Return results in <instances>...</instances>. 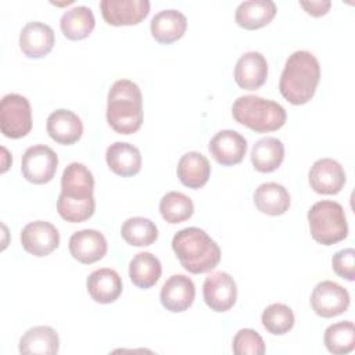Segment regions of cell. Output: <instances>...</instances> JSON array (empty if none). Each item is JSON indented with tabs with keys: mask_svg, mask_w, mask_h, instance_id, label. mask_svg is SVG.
<instances>
[{
	"mask_svg": "<svg viewBox=\"0 0 355 355\" xmlns=\"http://www.w3.org/2000/svg\"><path fill=\"white\" fill-rule=\"evenodd\" d=\"M319 79L320 65L316 57L306 50H298L286 61L279 90L288 103L302 105L313 97Z\"/></svg>",
	"mask_w": 355,
	"mask_h": 355,
	"instance_id": "obj_1",
	"label": "cell"
},
{
	"mask_svg": "<svg viewBox=\"0 0 355 355\" xmlns=\"http://www.w3.org/2000/svg\"><path fill=\"white\" fill-rule=\"evenodd\" d=\"M107 122L121 135H132L143 123V96L129 79L112 83L107 96Z\"/></svg>",
	"mask_w": 355,
	"mask_h": 355,
	"instance_id": "obj_2",
	"label": "cell"
},
{
	"mask_svg": "<svg viewBox=\"0 0 355 355\" xmlns=\"http://www.w3.org/2000/svg\"><path fill=\"white\" fill-rule=\"evenodd\" d=\"M172 248L182 266L193 275L209 272L220 261L219 245L200 227L179 230L172 239Z\"/></svg>",
	"mask_w": 355,
	"mask_h": 355,
	"instance_id": "obj_3",
	"label": "cell"
},
{
	"mask_svg": "<svg viewBox=\"0 0 355 355\" xmlns=\"http://www.w3.org/2000/svg\"><path fill=\"white\" fill-rule=\"evenodd\" d=\"M232 115L236 122L258 133L280 129L287 118L286 110L279 103L255 94L239 97L233 103Z\"/></svg>",
	"mask_w": 355,
	"mask_h": 355,
	"instance_id": "obj_4",
	"label": "cell"
},
{
	"mask_svg": "<svg viewBox=\"0 0 355 355\" xmlns=\"http://www.w3.org/2000/svg\"><path fill=\"white\" fill-rule=\"evenodd\" d=\"M311 236L322 245H333L348 236L344 208L330 200L315 202L308 211Z\"/></svg>",
	"mask_w": 355,
	"mask_h": 355,
	"instance_id": "obj_5",
	"label": "cell"
},
{
	"mask_svg": "<svg viewBox=\"0 0 355 355\" xmlns=\"http://www.w3.org/2000/svg\"><path fill=\"white\" fill-rule=\"evenodd\" d=\"M32 129V111L26 97L10 93L0 103V130L4 136L19 139Z\"/></svg>",
	"mask_w": 355,
	"mask_h": 355,
	"instance_id": "obj_6",
	"label": "cell"
},
{
	"mask_svg": "<svg viewBox=\"0 0 355 355\" xmlns=\"http://www.w3.org/2000/svg\"><path fill=\"white\" fill-rule=\"evenodd\" d=\"M57 165V154L49 146L36 144L25 150L21 161V172L28 182L43 184L54 178Z\"/></svg>",
	"mask_w": 355,
	"mask_h": 355,
	"instance_id": "obj_7",
	"label": "cell"
},
{
	"mask_svg": "<svg viewBox=\"0 0 355 355\" xmlns=\"http://www.w3.org/2000/svg\"><path fill=\"white\" fill-rule=\"evenodd\" d=\"M311 306L322 318L338 316L348 309L349 294L338 283L324 280L315 286L311 294Z\"/></svg>",
	"mask_w": 355,
	"mask_h": 355,
	"instance_id": "obj_8",
	"label": "cell"
},
{
	"mask_svg": "<svg viewBox=\"0 0 355 355\" xmlns=\"http://www.w3.org/2000/svg\"><path fill=\"white\" fill-rule=\"evenodd\" d=\"M205 304L215 312L229 311L237 300V286L226 272H214L202 284Z\"/></svg>",
	"mask_w": 355,
	"mask_h": 355,
	"instance_id": "obj_9",
	"label": "cell"
},
{
	"mask_svg": "<svg viewBox=\"0 0 355 355\" xmlns=\"http://www.w3.org/2000/svg\"><path fill=\"white\" fill-rule=\"evenodd\" d=\"M21 244L26 252L35 257H46L58 247L60 233L50 222L33 220L22 229Z\"/></svg>",
	"mask_w": 355,
	"mask_h": 355,
	"instance_id": "obj_10",
	"label": "cell"
},
{
	"mask_svg": "<svg viewBox=\"0 0 355 355\" xmlns=\"http://www.w3.org/2000/svg\"><path fill=\"white\" fill-rule=\"evenodd\" d=\"M100 10L104 21L114 26L136 25L150 11L148 0H101Z\"/></svg>",
	"mask_w": 355,
	"mask_h": 355,
	"instance_id": "obj_11",
	"label": "cell"
},
{
	"mask_svg": "<svg viewBox=\"0 0 355 355\" xmlns=\"http://www.w3.org/2000/svg\"><path fill=\"white\" fill-rule=\"evenodd\" d=\"M208 150L218 164L232 166L243 161L247 153V140L239 132L225 129L211 139Z\"/></svg>",
	"mask_w": 355,
	"mask_h": 355,
	"instance_id": "obj_12",
	"label": "cell"
},
{
	"mask_svg": "<svg viewBox=\"0 0 355 355\" xmlns=\"http://www.w3.org/2000/svg\"><path fill=\"white\" fill-rule=\"evenodd\" d=\"M311 189L319 194H337L345 184L344 168L333 158L313 162L308 173Z\"/></svg>",
	"mask_w": 355,
	"mask_h": 355,
	"instance_id": "obj_13",
	"label": "cell"
},
{
	"mask_svg": "<svg viewBox=\"0 0 355 355\" xmlns=\"http://www.w3.org/2000/svg\"><path fill=\"white\" fill-rule=\"evenodd\" d=\"M69 252L80 263H94L107 254V240L98 230H79L69 237Z\"/></svg>",
	"mask_w": 355,
	"mask_h": 355,
	"instance_id": "obj_14",
	"label": "cell"
},
{
	"mask_svg": "<svg viewBox=\"0 0 355 355\" xmlns=\"http://www.w3.org/2000/svg\"><path fill=\"white\" fill-rule=\"evenodd\" d=\"M196 297V287L190 277L184 275L171 276L162 286L159 300L166 311L178 313L189 309Z\"/></svg>",
	"mask_w": 355,
	"mask_h": 355,
	"instance_id": "obj_15",
	"label": "cell"
},
{
	"mask_svg": "<svg viewBox=\"0 0 355 355\" xmlns=\"http://www.w3.org/2000/svg\"><path fill=\"white\" fill-rule=\"evenodd\" d=\"M94 179L92 172L80 162L69 164L61 178V193L60 196L68 200L85 201L93 197Z\"/></svg>",
	"mask_w": 355,
	"mask_h": 355,
	"instance_id": "obj_16",
	"label": "cell"
},
{
	"mask_svg": "<svg viewBox=\"0 0 355 355\" xmlns=\"http://www.w3.org/2000/svg\"><path fill=\"white\" fill-rule=\"evenodd\" d=\"M54 31L44 22H28L19 33V49L29 58L47 55L54 46Z\"/></svg>",
	"mask_w": 355,
	"mask_h": 355,
	"instance_id": "obj_17",
	"label": "cell"
},
{
	"mask_svg": "<svg viewBox=\"0 0 355 355\" xmlns=\"http://www.w3.org/2000/svg\"><path fill=\"white\" fill-rule=\"evenodd\" d=\"M268 78V62L259 51H247L236 62L234 80L244 90L259 89Z\"/></svg>",
	"mask_w": 355,
	"mask_h": 355,
	"instance_id": "obj_18",
	"label": "cell"
},
{
	"mask_svg": "<svg viewBox=\"0 0 355 355\" xmlns=\"http://www.w3.org/2000/svg\"><path fill=\"white\" fill-rule=\"evenodd\" d=\"M47 133L60 144H73L83 133V125L80 118L65 108L53 111L47 118Z\"/></svg>",
	"mask_w": 355,
	"mask_h": 355,
	"instance_id": "obj_19",
	"label": "cell"
},
{
	"mask_svg": "<svg viewBox=\"0 0 355 355\" xmlns=\"http://www.w3.org/2000/svg\"><path fill=\"white\" fill-rule=\"evenodd\" d=\"M89 295L98 304H111L122 293V280L118 272L101 268L92 272L86 280Z\"/></svg>",
	"mask_w": 355,
	"mask_h": 355,
	"instance_id": "obj_20",
	"label": "cell"
},
{
	"mask_svg": "<svg viewBox=\"0 0 355 355\" xmlns=\"http://www.w3.org/2000/svg\"><path fill=\"white\" fill-rule=\"evenodd\" d=\"M105 161L114 173L123 178L139 173L141 168V154L139 148L125 141L112 143L107 148Z\"/></svg>",
	"mask_w": 355,
	"mask_h": 355,
	"instance_id": "obj_21",
	"label": "cell"
},
{
	"mask_svg": "<svg viewBox=\"0 0 355 355\" xmlns=\"http://www.w3.org/2000/svg\"><path fill=\"white\" fill-rule=\"evenodd\" d=\"M187 28L186 17L178 10H162L157 12L151 22L150 31L153 37L162 44H169L180 39Z\"/></svg>",
	"mask_w": 355,
	"mask_h": 355,
	"instance_id": "obj_22",
	"label": "cell"
},
{
	"mask_svg": "<svg viewBox=\"0 0 355 355\" xmlns=\"http://www.w3.org/2000/svg\"><path fill=\"white\" fill-rule=\"evenodd\" d=\"M276 11V4L272 0H247L236 8L234 19L239 26L254 31L268 25Z\"/></svg>",
	"mask_w": 355,
	"mask_h": 355,
	"instance_id": "obj_23",
	"label": "cell"
},
{
	"mask_svg": "<svg viewBox=\"0 0 355 355\" xmlns=\"http://www.w3.org/2000/svg\"><path fill=\"white\" fill-rule=\"evenodd\" d=\"M176 173L182 184L189 189L202 187L211 175V165L208 159L197 151H189L180 157Z\"/></svg>",
	"mask_w": 355,
	"mask_h": 355,
	"instance_id": "obj_24",
	"label": "cell"
},
{
	"mask_svg": "<svg viewBox=\"0 0 355 355\" xmlns=\"http://www.w3.org/2000/svg\"><path fill=\"white\" fill-rule=\"evenodd\" d=\"M60 338L50 326H35L19 338V352L24 355H54L58 352Z\"/></svg>",
	"mask_w": 355,
	"mask_h": 355,
	"instance_id": "obj_25",
	"label": "cell"
},
{
	"mask_svg": "<svg viewBox=\"0 0 355 355\" xmlns=\"http://www.w3.org/2000/svg\"><path fill=\"white\" fill-rule=\"evenodd\" d=\"M254 202L258 211L266 215H283L290 207V194L284 186L268 182L258 186L254 193Z\"/></svg>",
	"mask_w": 355,
	"mask_h": 355,
	"instance_id": "obj_26",
	"label": "cell"
},
{
	"mask_svg": "<svg viewBox=\"0 0 355 355\" xmlns=\"http://www.w3.org/2000/svg\"><path fill=\"white\" fill-rule=\"evenodd\" d=\"M284 159V146L276 137L259 139L251 150V162L258 172L276 171Z\"/></svg>",
	"mask_w": 355,
	"mask_h": 355,
	"instance_id": "obj_27",
	"label": "cell"
},
{
	"mask_svg": "<svg viewBox=\"0 0 355 355\" xmlns=\"http://www.w3.org/2000/svg\"><path fill=\"white\" fill-rule=\"evenodd\" d=\"M96 19L93 11L86 6H76L67 10L60 21V28L65 37L71 40L86 39L94 29Z\"/></svg>",
	"mask_w": 355,
	"mask_h": 355,
	"instance_id": "obj_28",
	"label": "cell"
},
{
	"mask_svg": "<svg viewBox=\"0 0 355 355\" xmlns=\"http://www.w3.org/2000/svg\"><path fill=\"white\" fill-rule=\"evenodd\" d=\"M162 266L159 259L151 252L136 254L129 263V277L139 288L153 287L161 277Z\"/></svg>",
	"mask_w": 355,
	"mask_h": 355,
	"instance_id": "obj_29",
	"label": "cell"
},
{
	"mask_svg": "<svg viewBox=\"0 0 355 355\" xmlns=\"http://www.w3.org/2000/svg\"><path fill=\"white\" fill-rule=\"evenodd\" d=\"M121 236L130 245L147 247L157 240L158 229L153 220L143 216H133L123 222Z\"/></svg>",
	"mask_w": 355,
	"mask_h": 355,
	"instance_id": "obj_30",
	"label": "cell"
},
{
	"mask_svg": "<svg viewBox=\"0 0 355 355\" xmlns=\"http://www.w3.org/2000/svg\"><path fill=\"white\" fill-rule=\"evenodd\" d=\"M324 345L334 355L349 354L355 348V327L349 320L330 324L324 330Z\"/></svg>",
	"mask_w": 355,
	"mask_h": 355,
	"instance_id": "obj_31",
	"label": "cell"
},
{
	"mask_svg": "<svg viewBox=\"0 0 355 355\" xmlns=\"http://www.w3.org/2000/svg\"><path fill=\"white\" fill-rule=\"evenodd\" d=\"M159 212L168 223H180L191 218L194 205L186 194L180 191H169L159 201Z\"/></svg>",
	"mask_w": 355,
	"mask_h": 355,
	"instance_id": "obj_32",
	"label": "cell"
},
{
	"mask_svg": "<svg viewBox=\"0 0 355 355\" xmlns=\"http://www.w3.org/2000/svg\"><path fill=\"white\" fill-rule=\"evenodd\" d=\"M262 324L268 333L282 336L288 333L294 326V312L284 304H270L261 316Z\"/></svg>",
	"mask_w": 355,
	"mask_h": 355,
	"instance_id": "obj_33",
	"label": "cell"
},
{
	"mask_svg": "<svg viewBox=\"0 0 355 355\" xmlns=\"http://www.w3.org/2000/svg\"><path fill=\"white\" fill-rule=\"evenodd\" d=\"M96 208L94 198L78 201V200H68L61 196H58L57 200V211L60 216L71 223H80L87 220L93 214Z\"/></svg>",
	"mask_w": 355,
	"mask_h": 355,
	"instance_id": "obj_34",
	"label": "cell"
},
{
	"mask_svg": "<svg viewBox=\"0 0 355 355\" xmlns=\"http://www.w3.org/2000/svg\"><path fill=\"white\" fill-rule=\"evenodd\" d=\"M233 352L236 355H262L265 354V343L258 331L252 329H241L233 338Z\"/></svg>",
	"mask_w": 355,
	"mask_h": 355,
	"instance_id": "obj_35",
	"label": "cell"
},
{
	"mask_svg": "<svg viewBox=\"0 0 355 355\" xmlns=\"http://www.w3.org/2000/svg\"><path fill=\"white\" fill-rule=\"evenodd\" d=\"M333 270L343 279L352 282L355 279V251L354 248H345L333 255Z\"/></svg>",
	"mask_w": 355,
	"mask_h": 355,
	"instance_id": "obj_36",
	"label": "cell"
},
{
	"mask_svg": "<svg viewBox=\"0 0 355 355\" xmlns=\"http://www.w3.org/2000/svg\"><path fill=\"white\" fill-rule=\"evenodd\" d=\"M300 4L312 17H322L327 14L331 6L330 0H301Z\"/></svg>",
	"mask_w": 355,
	"mask_h": 355,
	"instance_id": "obj_37",
	"label": "cell"
}]
</instances>
